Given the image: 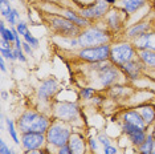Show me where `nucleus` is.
Here are the masks:
<instances>
[{"instance_id": "1", "label": "nucleus", "mask_w": 155, "mask_h": 154, "mask_svg": "<svg viewBox=\"0 0 155 154\" xmlns=\"http://www.w3.org/2000/svg\"><path fill=\"white\" fill-rule=\"evenodd\" d=\"M51 120L35 110H25L19 118V129L21 133H47Z\"/></svg>"}, {"instance_id": "2", "label": "nucleus", "mask_w": 155, "mask_h": 154, "mask_svg": "<svg viewBox=\"0 0 155 154\" xmlns=\"http://www.w3.org/2000/svg\"><path fill=\"white\" fill-rule=\"evenodd\" d=\"M78 38V45L82 48L97 47V45L109 44L110 35L107 31L102 29L100 27H87L84 31H81Z\"/></svg>"}, {"instance_id": "3", "label": "nucleus", "mask_w": 155, "mask_h": 154, "mask_svg": "<svg viewBox=\"0 0 155 154\" xmlns=\"http://www.w3.org/2000/svg\"><path fill=\"white\" fill-rule=\"evenodd\" d=\"M47 136V142L51 143V145L56 146V148H62V146L68 145L69 138L72 136V132H70V128L65 124L64 121H54L51 124L48 132L45 133Z\"/></svg>"}, {"instance_id": "4", "label": "nucleus", "mask_w": 155, "mask_h": 154, "mask_svg": "<svg viewBox=\"0 0 155 154\" xmlns=\"http://www.w3.org/2000/svg\"><path fill=\"white\" fill-rule=\"evenodd\" d=\"M109 61V60H107ZM107 61H101V62H94L93 68L97 71L98 80L102 88H109L114 82H117L121 77V71L117 65H114L113 62Z\"/></svg>"}, {"instance_id": "5", "label": "nucleus", "mask_w": 155, "mask_h": 154, "mask_svg": "<svg viewBox=\"0 0 155 154\" xmlns=\"http://www.w3.org/2000/svg\"><path fill=\"white\" fill-rule=\"evenodd\" d=\"M138 56V51L135 52V47L130 43H118L113 45L110 49V62L121 68L126 62L134 60Z\"/></svg>"}, {"instance_id": "6", "label": "nucleus", "mask_w": 155, "mask_h": 154, "mask_svg": "<svg viewBox=\"0 0 155 154\" xmlns=\"http://www.w3.org/2000/svg\"><path fill=\"white\" fill-rule=\"evenodd\" d=\"M110 49H111V47L109 44L82 48V49L78 52V56L81 60L90 62V64H94V62L110 60Z\"/></svg>"}, {"instance_id": "7", "label": "nucleus", "mask_w": 155, "mask_h": 154, "mask_svg": "<svg viewBox=\"0 0 155 154\" xmlns=\"http://www.w3.org/2000/svg\"><path fill=\"white\" fill-rule=\"evenodd\" d=\"M51 27L61 36L65 37H78L81 31L80 27H77L74 23H72L69 19L66 17H60V16H52L49 19Z\"/></svg>"}, {"instance_id": "8", "label": "nucleus", "mask_w": 155, "mask_h": 154, "mask_svg": "<svg viewBox=\"0 0 155 154\" xmlns=\"http://www.w3.org/2000/svg\"><path fill=\"white\" fill-rule=\"evenodd\" d=\"M109 3L106 0H97L93 4L85 7L81 9L80 15L86 20H97L101 17H105L106 13L109 12Z\"/></svg>"}, {"instance_id": "9", "label": "nucleus", "mask_w": 155, "mask_h": 154, "mask_svg": "<svg viewBox=\"0 0 155 154\" xmlns=\"http://www.w3.org/2000/svg\"><path fill=\"white\" fill-rule=\"evenodd\" d=\"M53 116L56 120L69 122L78 117V106L73 102H58L53 108Z\"/></svg>"}, {"instance_id": "10", "label": "nucleus", "mask_w": 155, "mask_h": 154, "mask_svg": "<svg viewBox=\"0 0 155 154\" xmlns=\"http://www.w3.org/2000/svg\"><path fill=\"white\" fill-rule=\"evenodd\" d=\"M47 142V136L44 133H23L21 145L27 150L43 149L44 143Z\"/></svg>"}, {"instance_id": "11", "label": "nucleus", "mask_w": 155, "mask_h": 154, "mask_svg": "<svg viewBox=\"0 0 155 154\" xmlns=\"http://www.w3.org/2000/svg\"><path fill=\"white\" fill-rule=\"evenodd\" d=\"M122 130L129 137V139L131 141L133 145H135V146H140L147 138L146 129L134 126V125L126 124V122H123L122 124Z\"/></svg>"}, {"instance_id": "12", "label": "nucleus", "mask_w": 155, "mask_h": 154, "mask_svg": "<svg viewBox=\"0 0 155 154\" xmlns=\"http://www.w3.org/2000/svg\"><path fill=\"white\" fill-rule=\"evenodd\" d=\"M58 90V82L56 79H47L44 80L43 82L40 84L38 86V90H37V96L40 100H51L52 97L57 93Z\"/></svg>"}, {"instance_id": "13", "label": "nucleus", "mask_w": 155, "mask_h": 154, "mask_svg": "<svg viewBox=\"0 0 155 154\" xmlns=\"http://www.w3.org/2000/svg\"><path fill=\"white\" fill-rule=\"evenodd\" d=\"M133 45L135 47L137 51H142V49L155 51V31H150V32L144 33L142 36L134 38Z\"/></svg>"}, {"instance_id": "14", "label": "nucleus", "mask_w": 155, "mask_h": 154, "mask_svg": "<svg viewBox=\"0 0 155 154\" xmlns=\"http://www.w3.org/2000/svg\"><path fill=\"white\" fill-rule=\"evenodd\" d=\"M143 64L142 61L139 60V57L134 59V60L126 62L125 65L121 66V69L123 71V73H125L126 76L129 77V79H138V77L140 76V73H142V69H143Z\"/></svg>"}, {"instance_id": "15", "label": "nucleus", "mask_w": 155, "mask_h": 154, "mask_svg": "<svg viewBox=\"0 0 155 154\" xmlns=\"http://www.w3.org/2000/svg\"><path fill=\"white\" fill-rule=\"evenodd\" d=\"M122 121L126 122V124L134 125V126H138V128H142V129H147L146 122L143 121L142 116L139 114L138 110H127V112H125L123 116H122Z\"/></svg>"}, {"instance_id": "16", "label": "nucleus", "mask_w": 155, "mask_h": 154, "mask_svg": "<svg viewBox=\"0 0 155 154\" xmlns=\"http://www.w3.org/2000/svg\"><path fill=\"white\" fill-rule=\"evenodd\" d=\"M151 29V24L149 22H142V23H137L134 24L133 27H130L127 31H126V36L130 37V38H137L139 36H142V35L150 32Z\"/></svg>"}, {"instance_id": "17", "label": "nucleus", "mask_w": 155, "mask_h": 154, "mask_svg": "<svg viewBox=\"0 0 155 154\" xmlns=\"http://www.w3.org/2000/svg\"><path fill=\"white\" fill-rule=\"evenodd\" d=\"M68 146L73 152V154H85V141L81 134L73 133L69 138Z\"/></svg>"}, {"instance_id": "18", "label": "nucleus", "mask_w": 155, "mask_h": 154, "mask_svg": "<svg viewBox=\"0 0 155 154\" xmlns=\"http://www.w3.org/2000/svg\"><path fill=\"white\" fill-rule=\"evenodd\" d=\"M147 0H118V5L121 7L125 12L127 13H134L139 8L146 4Z\"/></svg>"}, {"instance_id": "19", "label": "nucleus", "mask_w": 155, "mask_h": 154, "mask_svg": "<svg viewBox=\"0 0 155 154\" xmlns=\"http://www.w3.org/2000/svg\"><path fill=\"white\" fill-rule=\"evenodd\" d=\"M105 20H106V25L113 31H118L122 27V16L118 11H109L105 16Z\"/></svg>"}, {"instance_id": "20", "label": "nucleus", "mask_w": 155, "mask_h": 154, "mask_svg": "<svg viewBox=\"0 0 155 154\" xmlns=\"http://www.w3.org/2000/svg\"><path fill=\"white\" fill-rule=\"evenodd\" d=\"M137 110L142 116V118H143V121L146 122L147 128L155 122V108L154 106H151V105H142V106H139Z\"/></svg>"}, {"instance_id": "21", "label": "nucleus", "mask_w": 155, "mask_h": 154, "mask_svg": "<svg viewBox=\"0 0 155 154\" xmlns=\"http://www.w3.org/2000/svg\"><path fill=\"white\" fill-rule=\"evenodd\" d=\"M138 57L144 66L150 69H155V51L142 49L138 51Z\"/></svg>"}, {"instance_id": "22", "label": "nucleus", "mask_w": 155, "mask_h": 154, "mask_svg": "<svg viewBox=\"0 0 155 154\" xmlns=\"http://www.w3.org/2000/svg\"><path fill=\"white\" fill-rule=\"evenodd\" d=\"M65 13V17L66 19H69L72 23H74L77 27H87L89 25V20H86V19H84L82 16H78L77 13H74V12H72V11H65L64 12Z\"/></svg>"}, {"instance_id": "23", "label": "nucleus", "mask_w": 155, "mask_h": 154, "mask_svg": "<svg viewBox=\"0 0 155 154\" xmlns=\"http://www.w3.org/2000/svg\"><path fill=\"white\" fill-rule=\"evenodd\" d=\"M154 141H155V137L153 134H147V138L142 145L138 146L139 148V154H151L153 152V146H154Z\"/></svg>"}, {"instance_id": "24", "label": "nucleus", "mask_w": 155, "mask_h": 154, "mask_svg": "<svg viewBox=\"0 0 155 154\" xmlns=\"http://www.w3.org/2000/svg\"><path fill=\"white\" fill-rule=\"evenodd\" d=\"M7 128H8V133L11 136V138L15 141V143L19 145L20 143V139H19V136H17V132H16V128H15V124H13L12 120H7Z\"/></svg>"}, {"instance_id": "25", "label": "nucleus", "mask_w": 155, "mask_h": 154, "mask_svg": "<svg viewBox=\"0 0 155 154\" xmlns=\"http://www.w3.org/2000/svg\"><path fill=\"white\" fill-rule=\"evenodd\" d=\"M12 7L9 4V0H0V13L3 17H7L12 12Z\"/></svg>"}, {"instance_id": "26", "label": "nucleus", "mask_w": 155, "mask_h": 154, "mask_svg": "<svg viewBox=\"0 0 155 154\" xmlns=\"http://www.w3.org/2000/svg\"><path fill=\"white\" fill-rule=\"evenodd\" d=\"M5 19H7V22L9 23V25H11V27H16V25H17V22L20 20V13H19V11H17V9L13 8L12 12L9 13V15L7 16Z\"/></svg>"}, {"instance_id": "27", "label": "nucleus", "mask_w": 155, "mask_h": 154, "mask_svg": "<svg viewBox=\"0 0 155 154\" xmlns=\"http://www.w3.org/2000/svg\"><path fill=\"white\" fill-rule=\"evenodd\" d=\"M0 53H2V57H4L5 60H9V61H15L16 57L13 55V48L9 47V48H0Z\"/></svg>"}, {"instance_id": "28", "label": "nucleus", "mask_w": 155, "mask_h": 154, "mask_svg": "<svg viewBox=\"0 0 155 154\" xmlns=\"http://www.w3.org/2000/svg\"><path fill=\"white\" fill-rule=\"evenodd\" d=\"M24 40H25L32 48H38V38L35 37L29 31H27V33L24 35Z\"/></svg>"}, {"instance_id": "29", "label": "nucleus", "mask_w": 155, "mask_h": 154, "mask_svg": "<svg viewBox=\"0 0 155 154\" xmlns=\"http://www.w3.org/2000/svg\"><path fill=\"white\" fill-rule=\"evenodd\" d=\"M13 55H15L16 60H20L21 62H25L27 61V57L24 56L23 48H21V49H19V48H13Z\"/></svg>"}, {"instance_id": "30", "label": "nucleus", "mask_w": 155, "mask_h": 154, "mask_svg": "<svg viewBox=\"0 0 155 154\" xmlns=\"http://www.w3.org/2000/svg\"><path fill=\"white\" fill-rule=\"evenodd\" d=\"M93 94H94V88H84L81 90L80 96L82 97V99H91Z\"/></svg>"}, {"instance_id": "31", "label": "nucleus", "mask_w": 155, "mask_h": 154, "mask_svg": "<svg viewBox=\"0 0 155 154\" xmlns=\"http://www.w3.org/2000/svg\"><path fill=\"white\" fill-rule=\"evenodd\" d=\"M16 29H17V32H19L20 35H25L27 33V31H28V28H27V23H24V22H19L17 23V25H16Z\"/></svg>"}, {"instance_id": "32", "label": "nucleus", "mask_w": 155, "mask_h": 154, "mask_svg": "<svg viewBox=\"0 0 155 154\" xmlns=\"http://www.w3.org/2000/svg\"><path fill=\"white\" fill-rule=\"evenodd\" d=\"M23 51H24V53L28 55V56H32L33 55V48L31 47L27 41H24V43H23Z\"/></svg>"}, {"instance_id": "33", "label": "nucleus", "mask_w": 155, "mask_h": 154, "mask_svg": "<svg viewBox=\"0 0 155 154\" xmlns=\"http://www.w3.org/2000/svg\"><path fill=\"white\" fill-rule=\"evenodd\" d=\"M98 141H100L104 146H109V145H111V141H110V139H109L105 134H100V136H98Z\"/></svg>"}, {"instance_id": "34", "label": "nucleus", "mask_w": 155, "mask_h": 154, "mask_svg": "<svg viewBox=\"0 0 155 154\" xmlns=\"http://www.w3.org/2000/svg\"><path fill=\"white\" fill-rule=\"evenodd\" d=\"M104 154H117V149H115L114 146H111V145H109V146H105Z\"/></svg>"}, {"instance_id": "35", "label": "nucleus", "mask_w": 155, "mask_h": 154, "mask_svg": "<svg viewBox=\"0 0 155 154\" xmlns=\"http://www.w3.org/2000/svg\"><path fill=\"white\" fill-rule=\"evenodd\" d=\"M58 154H73V152L70 150V148L68 145H65V146H62V148L58 149Z\"/></svg>"}, {"instance_id": "36", "label": "nucleus", "mask_w": 155, "mask_h": 154, "mask_svg": "<svg viewBox=\"0 0 155 154\" xmlns=\"http://www.w3.org/2000/svg\"><path fill=\"white\" fill-rule=\"evenodd\" d=\"M8 149L9 148L5 145V142L2 139V141H0V154H5L7 152H8Z\"/></svg>"}, {"instance_id": "37", "label": "nucleus", "mask_w": 155, "mask_h": 154, "mask_svg": "<svg viewBox=\"0 0 155 154\" xmlns=\"http://www.w3.org/2000/svg\"><path fill=\"white\" fill-rule=\"evenodd\" d=\"M97 141H98V139H94V138H90L89 139V145H90V149L91 150H97V148H98Z\"/></svg>"}, {"instance_id": "38", "label": "nucleus", "mask_w": 155, "mask_h": 154, "mask_svg": "<svg viewBox=\"0 0 155 154\" xmlns=\"http://www.w3.org/2000/svg\"><path fill=\"white\" fill-rule=\"evenodd\" d=\"M25 154H45V150L43 149H36V150H28Z\"/></svg>"}, {"instance_id": "39", "label": "nucleus", "mask_w": 155, "mask_h": 154, "mask_svg": "<svg viewBox=\"0 0 155 154\" xmlns=\"http://www.w3.org/2000/svg\"><path fill=\"white\" fill-rule=\"evenodd\" d=\"M5 59L4 57H0V69L2 72H7V68H5V62H4Z\"/></svg>"}, {"instance_id": "40", "label": "nucleus", "mask_w": 155, "mask_h": 154, "mask_svg": "<svg viewBox=\"0 0 155 154\" xmlns=\"http://www.w3.org/2000/svg\"><path fill=\"white\" fill-rule=\"evenodd\" d=\"M78 2H81V3H84V4H93L94 2H97V0H78Z\"/></svg>"}, {"instance_id": "41", "label": "nucleus", "mask_w": 155, "mask_h": 154, "mask_svg": "<svg viewBox=\"0 0 155 154\" xmlns=\"http://www.w3.org/2000/svg\"><path fill=\"white\" fill-rule=\"evenodd\" d=\"M5 154H16V153H15V150L13 149H8V152H7Z\"/></svg>"}, {"instance_id": "42", "label": "nucleus", "mask_w": 155, "mask_h": 154, "mask_svg": "<svg viewBox=\"0 0 155 154\" xmlns=\"http://www.w3.org/2000/svg\"><path fill=\"white\" fill-rule=\"evenodd\" d=\"M106 2L109 3V4H114V3L117 2V0H106Z\"/></svg>"}, {"instance_id": "43", "label": "nucleus", "mask_w": 155, "mask_h": 154, "mask_svg": "<svg viewBox=\"0 0 155 154\" xmlns=\"http://www.w3.org/2000/svg\"><path fill=\"white\" fill-rule=\"evenodd\" d=\"M2 94H3V100H7V93H5V92H3Z\"/></svg>"}, {"instance_id": "44", "label": "nucleus", "mask_w": 155, "mask_h": 154, "mask_svg": "<svg viewBox=\"0 0 155 154\" xmlns=\"http://www.w3.org/2000/svg\"><path fill=\"white\" fill-rule=\"evenodd\" d=\"M151 154H155V141H154V146H153V152H151Z\"/></svg>"}, {"instance_id": "45", "label": "nucleus", "mask_w": 155, "mask_h": 154, "mask_svg": "<svg viewBox=\"0 0 155 154\" xmlns=\"http://www.w3.org/2000/svg\"><path fill=\"white\" fill-rule=\"evenodd\" d=\"M9 2H12V0H9Z\"/></svg>"}]
</instances>
